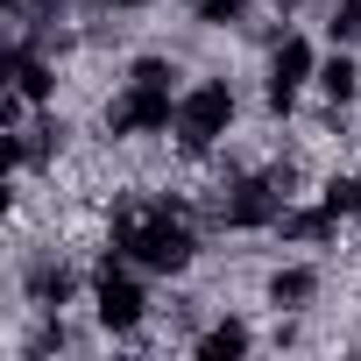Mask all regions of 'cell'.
I'll return each mask as SVG.
<instances>
[{"label": "cell", "mask_w": 361, "mask_h": 361, "mask_svg": "<svg viewBox=\"0 0 361 361\" xmlns=\"http://www.w3.org/2000/svg\"><path fill=\"white\" fill-rule=\"evenodd\" d=\"M114 248L135 269H149V276H177V269H192V255H199L192 220L177 206H114Z\"/></svg>", "instance_id": "obj_1"}, {"label": "cell", "mask_w": 361, "mask_h": 361, "mask_svg": "<svg viewBox=\"0 0 361 361\" xmlns=\"http://www.w3.org/2000/svg\"><path fill=\"white\" fill-rule=\"evenodd\" d=\"M170 78H177V71H170L163 57H135L121 99L106 106V128H114V135H170L177 99H185V92H170Z\"/></svg>", "instance_id": "obj_2"}, {"label": "cell", "mask_w": 361, "mask_h": 361, "mask_svg": "<svg viewBox=\"0 0 361 361\" xmlns=\"http://www.w3.org/2000/svg\"><path fill=\"white\" fill-rule=\"evenodd\" d=\"M227 128H234V92H227V78H199L185 99H177V121H170V135H177L185 156H206Z\"/></svg>", "instance_id": "obj_3"}, {"label": "cell", "mask_w": 361, "mask_h": 361, "mask_svg": "<svg viewBox=\"0 0 361 361\" xmlns=\"http://www.w3.org/2000/svg\"><path fill=\"white\" fill-rule=\"evenodd\" d=\"M92 319H99L114 340L142 333V319H149V290H142V276H135L128 262H99V269H92Z\"/></svg>", "instance_id": "obj_4"}, {"label": "cell", "mask_w": 361, "mask_h": 361, "mask_svg": "<svg viewBox=\"0 0 361 361\" xmlns=\"http://www.w3.org/2000/svg\"><path fill=\"white\" fill-rule=\"evenodd\" d=\"M312 78H319L312 43H305V36H283V43L269 50V85H262V92H269V106H276V114H290V106H298V92H305Z\"/></svg>", "instance_id": "obj_5"}, {"label": "cell", "mask_w": 361, "mask_h": 361, "mask_svg": "<svg viewBox=\"0 0 361 361\" xmlns=\"http://www.w3.org/2000/svg\"><path fill=\"white\" fill-rule=\"evenodd\" d=\"M283 213V177H241V185L220 199V220L234 227V234H255V227H269Z\"/></svg>", "instance_id": "obj_6"}, {"label": "cell", "mask_w": 361, "mask_h": 361, "mask_svg": "<svg viewBox=\"0 0 361 361\" xmlns=\"http://www.w3.org/2000/svg\"><path fill=\"white\" fill-rule=\"evenodd\" d=\"M312 290H319V269H305V262H290V269L269 276V305H276V312H305Z\"/></svg>", "instance_id": "obj_7"}, {"label": "cell", "mask_w": 361, "mask_h": 361, "mask_svg": "<svg viewBox=\"0 0 361 361\" xmlns=\"http://www.w3.org/2000/svg\"><path fill=\"white\" fill-rule=\"evenodd\" d=\"M50 92H57V71H50L43 57H29V50H15V99H22V106H43Z\"/></svg>", "instance_id": "obj_8"}, {"label": "cell", "mask_w": 361, "mask_h": 361, "mask_svg": "<svg viewBox=\"0 0 361 361\" xmlns=\"http://www.w3.org/2000/svg\"><path fill=\"white\" fill-rule=\"evenodd\" d=\"M312 85H319L333 106H347V99L361 92V64H354L347 50H340V57H319V78H312Z\"/></svg>", "instance_id": "obj_9"}, {"label": "cell", "mask_w": 361, "mask_h": 361, "mask_svg": "<svg viewBox=\"0 0 361 361\" xmlns=\"http://www.w3.org/2000/svg\"><path fill=\"white\" fill-rule=\"evenodd\" d=\"M248 347H255V333H248L241 319H220V326L199 340V354H206V361H234V354H248Z\"/></svg>", "instance_id": "obj_10"}, {"label": "cell", "mask_w": 361, "mask_h": 361, "mask_svg": "<svg viewBox=\"0 0 361 361\" xmlns=\"http://www.w3.org/2000/svg\"><path fill=\"white\" fill-rule=\"evenodd\" d=\"M319 206H326L333 220H354V213H361V177H326V185H319Z\"/></svg>", "instance_id": "obj_11"}, {"label": "cell", "mask_w": 361, "mask_h": 361, "mask_svg": "<svg viewBox=\"0 0 361 361\" xmlns=\"http://www.w3.org/2000/svg\"><path fill=\"white\" fill-rule=\"evenodd\" d=\"M29 298H36L43 312H57V305L71 298V276H64L57 262H36V276H29Z\"/></svg>", "instance_id": "obj_12"}, {"label": "cell", "mask_w": 361, "mask_h": 361, "mask_svg": "<svg viewBox=\"0 0 361 361\" xmlns=\"http://www.w3.org/2000/svg\"><path fill=\"white\" fill-rule=\"evenodd\" d=\"M248 8H255V0H192V15H199V22H213V29H227V22H241Z\"/></svg>", "instance_id": "obj_13"}, {"label": "cell", "mask_w": 361, "mask_h": 361, "mask_svg": "<svg viewBox=\"0 0 361 361\" xmlns=\"http://www.w3.org/2000/svg\"><path fill=\"white\" fill-rule=\"evenodd\" d=\"M326 29H333V43H354L361 36V0H333V22Z\"/></svg>", "instance_id": "obj_14"}, {"label": "cell", "mask_w": 361, "mask_h": 361, "mask_svg": "<svg viewBox=\"0 0 361 361\" xmlns=\"http://www.w3.org/2000/svg\"><path fill=\"white\" fill-rule=\"evenodd\" d=\"M121 8H149V0H121Z\"/></svg>", "instance_id": "obj_15"}]
</instances>
